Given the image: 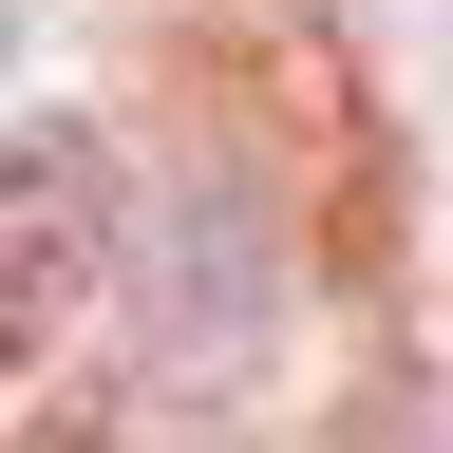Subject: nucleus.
I'll return each instance as SVG.
<instances>
[{"instance_id": "f257e3e1", "label": "nucleus", "mask_w": 453, "mask_h": 453, "mask_svg": "<svg viewBox=\"0 0 453 453\" xmlns=\"http://www.w3.org/2000/svg\"><path fill=\"white\" fill-rule=\"evenodd\" d=\"M95 265H113V151L38 113L19 133V226H0V321H19V359L95 303Z\"/></svg>"}]
</instances>
